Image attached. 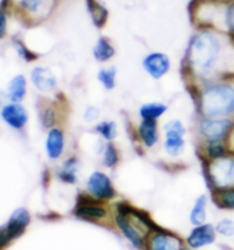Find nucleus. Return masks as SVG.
Segmentation results:
<instances>
[{
  "mask_svg": "<svg viewBox=\"0 0 234 250\" xmlns=\"http://www.w3.org/2000/svg\"><path fill=\"white\" fill-rule=\"evenodd\" d=\"M100 116L101 111L98 107L94 105H88L86 107V110H85L84 119L85 121H87V123H94V121H96L98 118H100Z\"/></svg>",
  "mask_w": 234,
  "mask_h": 250,
  "instance_id": "2f4dec72",
  "label": "nucleus"
},
{
  "mask_svg": "<svg viewBox=\"0 0 234 250\" xmlns=\"http://www.w3.org/2000/svg\"><path fill=\"white\" fill-rule=\"evenodd\" d=\"M138 134L148 147H152L158 142L157 120H144L138 126Z\"/></svg>",
  "mask_w": 234,
  "mask_h": 250,
  "instance_id": "6ab92c4d",
  "label": "nucleus"
},
{
  "mask_svg": "<svg viewBox=\"0 0 234 250\" xmlns=\"http://www.w3.org/2000/svg\"><path fill=\"white\" fill-rule=\"evenodd\" d=\"M96 131L100 133L105 140L112 141L117 136V125L114 121H102V123L97 124Z\"/></svg>",
  "mask_w": 234,
  "mask_h": 250,
  "instance_id": "a878e982",
  "label": "nucleus"
},
{
  "mask_svg": "<svg viewBox=\"0 0 234 250\" xmlns=\"http://www.w3.org/2000/svg\"><path fill=\"white\" fill-rule=\"evenodd\" d=\"M206 205H207V198L206 195H201L195 201L194 207L192 208L191 211V223L194 225H201L203 222L206 221Z\"/></svg>",
  "mask_w": 234,
  "mask_h": 250,
  "instance_id": "5701e85b",
  "label": "nucleus"
},
{
  "mask_svg": "<svg viewBox=\"0 0 234 250\" xmlns=\"http://www.w3.org/2000/svg\"><path fill=\"white\" fill-rule=\"evenodd\" d=\"M166 131V141L165 148L168 154L170 155H179L184 150V138L185 127L179 120H170L165 125Z\"/></svg>",
  "mask_w": 234,
  "mask_h": 250,
  "instance_id": "0eeeda50",
  "label": "nucleus"
},
{
  "mask_svg": "<svg viewBox=\"0 0 234 250\" xmlns=\"http://www.w3.org/2000/svg\"><path fill=\"white\" fill-rule=\"evenodd\" d=\"M216 229L219 234L225 236H232L234 235V222L232 219L224 218L217 224Z\"/></svg>",
  "mask_w": 234,
  "mask_h": 250,
  "instance_id": "cd10ccee",
  "label": "nucleus"
},
{
  "mask_svg": "<svg viewBox=\"0 0 234 250\" xmlns=\"http://www.w3.org/2000/svg\"><path fill=\"white\" fill-rule=\"evenodd\" d=\"M76 215L80 218L100 219L103 218L106 212L103 208L96 207V206H81L76 210Z\"/></svg>",
  "mask_w": 234,
  "mask_h": 250,
  "instance_id": "b1692460",
  "label": "nucleus"
},
{
  "mask_svg": "<svg viewBox=\"0 0 234 250\" xmlns=\"http://www.w3.org/2000/svg\"><path fill=\"white\" fill-rule=\"evenodd\" d=\"M1 118L13 129H22L29 121V113L22 103L9 102L1 107Z\"/></svg>",
  "mask_w": 234,
  "mask_h": 250,
  "instance_id": "9d476101",
  "label": "nucleus"
},
{
  "mask_svg": "<svg viewBox=\"0 0 234 250\" xmlns=\"http://www.w3.org/2000/svg\"><path fill=\"white\" fill-rule=\"evenodd\" d=\"M56 8V0H18L15 1V11L26 23L45 21Z\"/></svg>",
  "mask_w": 234,
  "mask_h": 250,
  "instance_id": "20e7f679",
  "label": "nucleus"
},
{
  "mask_svg": "<svg viewBox=\"0 0 234 250\" xmlns=\"http://www.w3.org/2000/svg\"><path fill=\"white\" fill-rule=\"evenodd\" d=\"M142 65L149 76L158 80L169 72L171 63L170 59L166 53L152 52L144 57Z\"/></svg>",
  "mask_w": 234,
  "mask_h": 250,
  "instance_id": "1a4fd4ad",
  "label": "nucleus"
},
{
  "mask_svg": "<svg viewBox=\"0 0 234 250\" xmlns=\"http://www.w3.org/2000/svg\"><path fill=\"white\" fill-rule=\"evenodd\" d=\"M30 214L24 208H19L13 212L9 221L0 229V243L4 247L12 240H14L24 232L30 223Z\"/></svg>",
  "mask_w": 234,
  "mask_h": 250,
  "instance_id": "423d86ee",
  "label": "nucleus"
},
{
  "mask_svg": "<svg viewBox=\"0 0 234 250\" xmlns=\"http://www.w3.org/2000/svg\"><path fill=\"white\" fill-rule=\"evenodd\" d=\"M181 241L174 235L159 233L152 236L151 250H179Z\"/></svg>",
  "mask_w": 234,
  "mask_h": 250,
  "instance_id": "aec40b11",
  "label": "nucleus"
},
{
  "mask_svg": "<svg viewBox=\"0 0 234 250\" xmlns=\"http://www.w3.org/2000/svg\"><path fill=\"white\" fill-rule=\"evenodd\" d=\"M208 153L210 157H213L215 159H219V158L224 157V154H225V150H224L222 144L212 143L208 147Z\"/></svg>",
  "mask_w": 234,
  "mask_h": 250,
  "instance_id": "72a5a7b5",
  "label": "nucleus"
},
{
  "mask_svg": "<svg viewBox=\"0 0 234 250\" xmlns=\"http://www.w3.org/2000/svg\"><path fill=\"white\" fill-rule=\"evenodd\" d=\"M87 190L98 199H112L114 197V188L106 175L95 171L87 181Z\"/></svg>",
  "mask_w": 234,
  "mask_h": 250,
  "instance_id": "9b49d317",
  "label": "nucleus"
},
{
  "mask_svg": "<svg viewBox=\"0 0 234 250\" xmlns=\"http://www.w3.org/2000/svg\"><path fill=\"white\" fill-rule=\"evenodd\" d=\"M219 200L223 207L234 210V188L222 192L219 195Z\"/></svg>",
  "mask_w": 234,
  "mask_h": 250,
  "instance_id": "c85d7f7f",
  "label": "nucleus"
},
{
  "mask_svg": "<svg viewBox=\"0 0 234 250\" xmlns=\"http://www.w3.org/2000/svg\"><path fill=\"white\" fill-rule=\"evenodd\" d=\"M190 70L199 77L234 76V37L212 28H195L185 53Z\"/></svg>",
  "mask_w": 234,
  "mask_h": 250,
  "instance_id": "f257e3e1",
  "label": "nucleus"
},
{
  "mask_svg": "<svg viewBox=\"0 0 234 250\" xmlns=\"http://www.w3.org/2000/svg\"><path fill=\"white\" fill-rule=\"evenodd\" d=\"M76 170H77V165L76 161L73 159H71L65 164V167H64V170L61 173V177L64 182H67V183H73L76 181Z\"/></svg>",
  "mask_w": 234,
  "mask_h": 250,
  "instance_id": "bb28decb",
  "label": "nucleus"
},
{
  "mask_svg": "<svg viewBox=\"0 0 234 250\" xmlns=\"http://www.w3.org/2000/svg\"><path fill=\"white\" fill-rule=\"evenodd\" d=\"M26 78L23 74H16L9 80L7 86V95L9 102L21 103L26 95Z\"/></svg>",
  "mask_w": 234,
  "mask_h": 250,
  "instance_id": "f3484780",
  "label": "nucleus"
},
{
  "mask_svg": "<svg viewBox=\"0 0 234 250\" xmlns=\"http://www.w3.org/2000/svg\"><path fill=\"white\" fill-rule=\"evenodd\" d=\"M9 12L0 8V39H5L8 32Z\"/></svg>",
  "mask_w": 234,
  "mask_h": 250,
  "instance_id": "7c9ffc66",
  "label": "nucleus"
},
{
  "mask_svg": "<svg viewBox=\"0 0 234 250\" xmlns=\"http://www.w3.org/2000/svg\"><path fill=\"white\" fill-rule=\"evenodd\" d=\"M64 148V134L60 128H52L46 138V151L50 159L55 160L62 154Z\"/></svg>",
  "mask_w": 234,
  "mask_h": 250,
  "instance_id": "dca6fc26",
  "label": "nucleus"
},
{
  "mask_svg": "<svg viewBox=\"0 0 234 250\" xmlns=\"http://www.w3.org/2000/svg\"><path fill=\"white\" fill-rule=\"evenodd\" d=\"M118 161V152L115 150L114 146L112 144L107 145L106 150H105V154H104V164L107 167H112L117 164Z\"/></svg>",
  "mask_w": 234,
  "mask_h": 250,
  "instance_id": "c756f323",
  "label": "nucleus"
},
{
  "mask_svg": "<svg viewBox=\"0 0 234 250\" xmlns=\"http://www.w3.org/2000/svg\"><path fill=\"white\" fill-rule=\"evenodd\" d=\"M210 175L218 187H234V159L229 157L216 159L210 168Z\"/></svg>",
  "mask_w": 234,
  "mask_h": 250,
  "instance_id": "6e6552de",
  "label": "nucleus"
},
{
  "mask_svg": "<svg viewBox=\"0 0 234 250\" xmlns=\"http://www.w3.org/2000/svg\"><path fill=\"white\" fill-rule=\"evenodd\" d=\"M191 21L195 28H212L234 37V0H193Z\"/></svg>",
  "mask_w": 234,
  "mask_h": 250,
  "instance_id": "f03ea898",
  "label": "nucleus"
},
{
  "mask_svg": "<svg viewBox=\"0 0 234 250\" xmlns=\"http://www.w3.org/2000/svg\"><path fill=\"white\" fill-rule=\"evenodd\" d=\"M199 107L205 118L234 117V80L210 83L200 93Z\"/></svg>",
  "mask_w": 234,
  "mask_h": 250,
  "instance_id": "7ed1b4c3",
  "label": "nucleus"
},
{
  "mask_svg": "<svg viewBox=\"0 0 234 250\" xmlns=\"http://www.w3.org/2000/svg\"><path fill=\"white\" fill-rule=\"evenodd\" d=\"M32 85L40 93L49 94L53 93L56 88L57 80L52 70L45 66H35L30 74Z\"/></svg>",
  "mask_w": 234,
  "mask_h": 250,
  "instance_id": "f8f14e48",
  "label": "nucleus"
},
{
  "mask_svg": "<svg viewBox=\"0 0 234 250\" xmlns=\"http://www.w3.org/2000/svg\"><path fill=\"white\" fill-rule=\"evenodd\" d=\"M168 106L160 102L145 103L141 106L140 116L144 120H157L167 112Z\"/></svg>",
  "mask_w": 234,
  "mask_h": 250,
  "instance_id": "412c9836",
  "label": "nucleus"
},
{
  "mask_svg": "<svg viewBox=\"0 0 234 250\" xmlns=\"http://www.w3.org/2000/svg\"><path fill=\"white\" fill-rule=\"evenodd\" d=\"M91 53H93V57L97 62L105 63L113 59L115 55V48L106 36H100L93 46Z\"/></svg>",
  "mask_w": 234,
  "mask_h": 250,
  "instance_id": "2eb2a0df",
  "label": "nucleus"
},
{
  "mask_svg": "<svg viewBox=\"0 0 234 250\" xmlns=\"http://www.w3.org/2000/svg\"><path fill=\"white\" fill-rule=\"evenodd\" d=\"M234 123L230 118H205L200 124V131L210 143H219L232 131Z\"/></svg>",
  "mask_w": 234,
  "mask_h": 250,
  "instance_id": "39448f33",
  "label": "nucleus"
},
{
  "mask_svg": "<svg viewBox=\"0 0 234 250\" xmlns=\"http://www.w3.org/2000/svg\"><path fill=\"white\" fill-rule=\"evenodd\" d=\"M216 235L213 228L210 224L199 225L198 228L193 229L188 238V243L192 248H201L203 246L210 245L215 241Z\"/></svg>",
  "mask_w": 234,
  "mask_h": 250,
  "instance_id": "4468645a",
  "label": "nucleus"
},
{
  "mask_svg": "<svg viewBox=\"0 0 234 250\" xmlns=\"http://www.w3.org/2000/svg\"><path fill=\"white\" fill-rule=\"evenodd\" d=\"M115 222H117V224H118V226H119V229H121V232L124 233V235L126 236V238L129 240V241L133 243L136 248H138V249L143 248V246H144L143 239H142L140 233L136 231V229L134 228V225L131 224L129 221H128V219L126 218V216H125L123 212L120 211L119 214L115 216Z\"/></svg>",
  "mask_w": 234,
  "mask_h": 250,
  "instance_id": "a211bd4d",
  "label": "nucleus"
},
{
  "mask_svg": "<svg viewBox=\"0 0 234 250\" xmlns=\"http://www.w3.org/2000/svg\"><path fill=\"white\" fill-rule=\"evenodd\" d=\"M42 123L45 128L53 127L54 123H55V113H54L53 109L47 107V109L43 110L42 114Z\"/></svg>",
  "mask_w": 234,
  "mask_h": 250,
  "instance_id": "473e14b6",
  "label": "nucleus"
},
{
  "mask_svg": "<svg viewBox=\"0 0 234 250\" xmlns=\"http://www.w3.org/2000/svg\"><path fill=\"white\" fill-rule=\"evenodd\" d=\"M97 80L100 81V83L105 89H113L115 83H117V69H115V66L111 65L102 67L97 72Z\"/></svg>",
  "mask_w": 234,
  "mask_h": 250,
  "instance_id": "4be33fe9",
  "label": "nucleus"
},
{
  "mask_svg": "<svg viewBox=\"0 0 234 250\" xmlns=\"http://www.w3.org/2000/svg\"><path fill=\"white\" fill-rule=\"evenodd\" d=\"M90 22L96 29H103L108 21V9L100 0H85Z\"/></svg>",
  "mask_w": 234,
  "mask_h": 250,
  "instance_id": "ddd939ff",
  "label": "nucleus"
},
{
  "mask_svg": "<svg viewBox=\"0 0 234 250\" xmlns=\"http://www.w3.org/2000/svg\"><path fill=\"white\" fill-rule=\"evenodd\" d=\"M12 43L16 54H18L22 60H24L25 62H32V61H35L37 57H38L36 54H33L31 50L28 48V46H25V43L23 42L22 39L13 38Z\"/></svg>",
  "mask_w": 234,
  "mask_h": 250,
  "instance_id": "393cba45",
  "label": "nucleus"
}]
</instances>
